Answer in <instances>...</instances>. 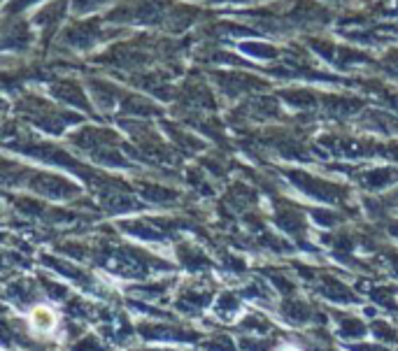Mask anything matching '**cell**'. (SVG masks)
<instances>
[{"mask_svg":"<svg viewBox=\"0 0 398 351\" xmlns=\"http://www.w3.org/2000/svg\"><path fill=\"white\" fill-rule=\"evenodd\" d=\"M33 326H35V328H40V330L52 328V326H54V316L47 312L45 307H40V309H35V312H33Z\"/></svg>","mask_w":398,"mask_h":351,"instance_id":"1","label":"cell"}]
</instances>
